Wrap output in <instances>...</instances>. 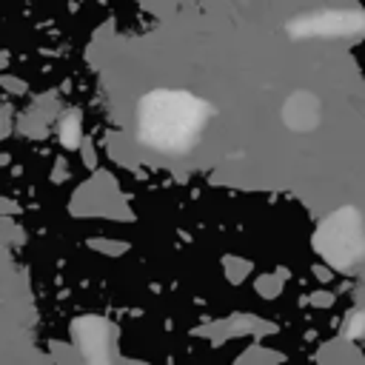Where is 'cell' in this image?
Instances as JSON below:
<instances>
[{"instance_id":"cell-3","label":"cell","mask_w":365,"mask_h":365,"mask_svg":"<svg viewBox=\"0 0 365 365\" xmlns=\"http://www.w3.org/2000/svg\"><path fill=\"white\" fill-rule=\"evenodd\" d=\"M365 29L362 17L351 9H334V11H319L305 20V34H322V37H339V34H359Z\"/></svg>"},{"instance_id":"cell-2","label":"cell","mask_w":365,"mask_h":365,"mask_svg":"<svg viewBox=\"0 0 365 365\" xmlns=\"http://www.w3.org/2000/svg\"><path fill=\"white\" fill-rule=\"evenodd\" d=\"M317 245L322 257L339 268L359 262L365 257V228L359 222V214L342 208L334 217H328L317 234Z\"/></svg>"},{"instance_id":"cell-4","label":"cell","mask_w":365,"mask_h":365,"mask_svg":"<svg viewBox=\"0 0 365 365\" xmlns=\"http://www.w3.org/2000/svg\"><path fill=\"white\" fill-rule=\"evenodd\" d=\"M282 117H285V123L291 125V128H311L314 123H317V117H319V103H317V97H311L308 91H302V94H294L288 103H285V108H282Z\"/></svg>"},{"instance_id":"cell-1","label":"cell","mask_w":365,"mask_h":365,"mask_svg":"<svg viewBox=\"0 0 365 365\" xmlns=\"http://www.w3.org/2000/svg\"><path fill=\"white\" fill-rule=\"evenodd\" d=\"M211 108L185 91H154L140 103V140L157 151L182 154L197 145Z\"/></svg>"}]
</instances>
